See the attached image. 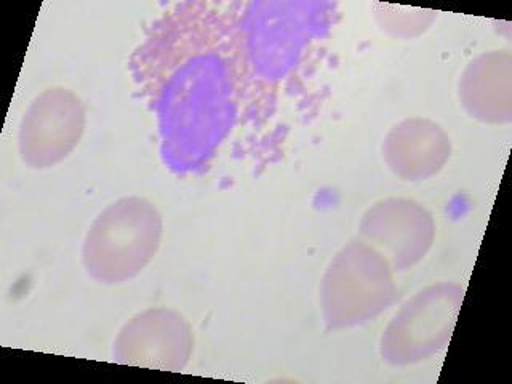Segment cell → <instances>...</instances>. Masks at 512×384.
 <instances>
[{"label":"cell","mask_w":512,"mask_h":384,"mask_svg":"<svg viewBox=\"0 0 512 384\" xmlns=\"http://www.w3.org/2000/svg\"><path fill=\"white\" fill-rule=\"evenodd\" d=\"M149 42L151 95L159 117L165 162L180 172L204 165L236 116L234 34L215 12H186Z\"/></svg>","instance_id":"6da1fadb"},{"label":"cell","mask_w":512,"mask_h":384,"mask_svg":"<svg viewBox=\"0 0 512 384\" xmlns=\"http://www.w3.org/2000/svg\"><path fill=\"white\" fill-rule=\"evenodd\" d=\"M160 236L162 220L154 205L138 197L117 200L88 229L85 269L98 282L122 284L156 255Z\"/></svg>","instance_id":"7a4b0ae2"},{"label":"cell","mask_w":512,"mask_h":384,"mask_svg":"<svg viewBox=\"0 0 512 384\" xmlns=\"http://www.w3.org/2000/svg\"><path fill=\"white\" fill-rule=\"evenodd\" d=\"M394 292L388 263L380 253L356 242L330 264L322 287L330 327L362 324L388 306Z\"/></svg>","instance_id":"3957f363"},{"label":"cell","mask_w":512,"mask_h":384,"mask_svg":"<svg viewBox=\"0 0 512 384\" xmlns=\"http://www.w3.org/2000/svg\"><path fill=\"white\" fill-rule=\"evenodd\" d=\"M463 290L439 285L408 301L383 336V356L394 364H412L444 348L450 340Z\"/></svg>","instance_id":"277c9868"},{"label":"cell","mask_w":512,"mask_h":384,"mask_svg":"<svg viewBox=\"0 0 512 384\" xmlns=\"http://www.w3.org/2000/svg\"><path fill=\"white\" fill-rule=\"evenodd\" d=\"M85 114L79 98L66 88H53L32 101L20 125V154L32 168L58 164L79 144Z\"/></svg>","instance_id":"5b68a950"},{"label":"cell","mask_w":512,"mask_h":384,"mask_svg":"<svg viewBox=\"0 0 512 384\" xmlns=\"http://www.w3.org/2000/svg\"><path fill=\"white\" fill-rule=\"evenodd\" d=\"M191 351L188 322L176 312L156 309L136 316L120 330L114 344V360L178 372L188 362Z\"/></svg>","instance_id":"8992f818"},{"label":"cell","mask_w":512,"mask_h":384,"mask_svg":"<svg viewBox=\"0 0 512 384\" xmlns=\"http://www.w3.org/2000/svg\"><path fill=\"white\" fill-rule=\"evenodd\" d=\"M250 23V53L255 68L277 79L296 63L306 40L314 32L311 4H266Z\"/></svg>","instance_id":"52a82bcc"},{"label":"cell","mask_w":512,"mask_h":384,"mask_svg":"<svg viewBox=\"0 0 512 384\" xmlns=\"http://www.w3.org/2000/svg\"><path fill=\"white\" fill-rule=\"evenodd\" d=\"M431 216L410 200H386L367 213L364 234L404 268L423 258L432 242Z\"/></svg>","instance_id":"ba28073f"},{"label":"cell","mask_w":512,"mask_h":384,"mask_svg":"<svg viewBox=\"0 0 512 384\" xmlns=\"http://www.w3.org/2000/svg\"><path fill=\"white\" fill-rule=\"evenodd\" d=\"M450 156V141L437 125L408 120L392 130L386 157L394 172L404 178H424L436 173Z\"/></svg>","instance_id":"9c48e42d"}]
</instances>
